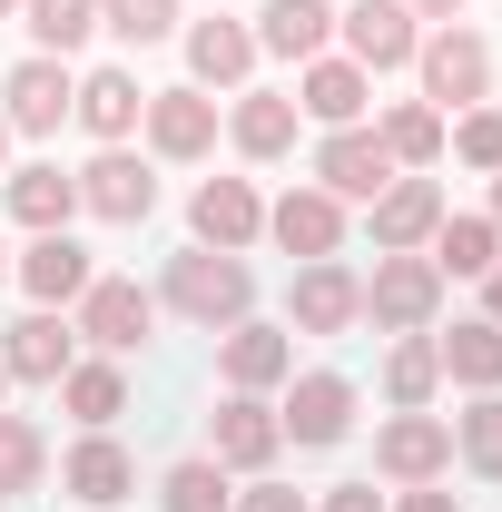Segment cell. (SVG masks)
Returning <instances> with one entry per match:
<instances>
[{"label": "cell", "mask_w": 502, "mask_h": 512, "mask_svg": "<svg viewBox=\"0 0 502 512\" xmlns=\"http://www.w3.org/2000/svg\"><path fill=\"white\" fill-rule=\"evenodd\" d=\"M20 286H30V296H40V306H79V296H89V286H99V276H89V247H79V237H40V247L20 256Z\"/></svg>", "instance_id": "obj_17"}, {"label": "cell", "mask_w": 502, "mask_h": 512, "mask_svg": "<svg viewBox=\"0 0 502 512\" xmlns=\"http://www.w3.org/2000/svg\"><path fill=\"white\" fill-rule=\"evenodd\" d=\"M306 119H325V128H355L365 119V69L355 60H306V99H296Z\"/></svg>", "instance_id": "obj_26"}, {"label": "cell", "mask_w": 502, "mask_h": 512, "mask_svg": "<svg viewBox=\"0 0 502 512\" xmlns=\"http://www.w3.org/2000/svg\"><path fill=\"white\" fill-rule=\"evenodd\" d=\"M453 444H463L473 473H493V483H502V394H483V404L463 414V434H453Z\"/></svg>", "instance_id": "obj_36"}, {"label": "cell", "mask_w": 502, "mask_h": 512, "mask_svg": "<svg viewBox=\"0 0 502 512\" xmlns=\"http://www.w3.org/2000/svg\"><path fill=\"white\" fill-rule=\"evenodd\" d=\"M493 227H502V168H493Z\"/></svg>", "instance_id": "obj_43"}, {"label": "cell", "mask_w": 502, "mask_h": 512, "mask_svg": "<svg viewBox=\"0 0 502 512\" xmlns=\"http://www.w3.org/2000/svg\"><path fill=\"white\" fill-rule=\"evenodd\" d=\"M315 188H325V197H384V188H394L384 128H335V138L315 148Z\"/></svg>", "instance_id": "obj_4"}, {"label": "cell", "mask_w": 502, "mask_h": 512, "mask_svg": "<svg viewBox=\"0 0 502 512\" xmlns=\"http://www.w3.org/2000/svg\"><path fill=\"white\" fill-rule=\"evenodd\" d=\"M99 30H119L128 50H148V40L178 30V0H99Z\"/></svg>", "instance_id": "obj_35"}, {"label": "cell", "mask_w": 502, "mask_h": 512, "mask_svg": "<svg viewBox=\"0 0 502 512\" xmlns=\"http://www.w3.org/2000/svg\"><path fill=\"white\" fill-rule=\"evenodd\" d=\"M345 50H355V69H404L424 50V30H414L404 0H355L345 10Z\"/></svg>", "instance_id": "obj_9"}, {"label": "cell", "mask_w": 502, "mask_h": 512, "mask_svg": "<svg viewBox=\"0 0 502 512\" xmlns=\"http://www.w3.org/2000/svg\"><path fill=\"white\" fill-rule=\"evenodd\" d=\"M325 512H384V493H375V483H335V493H325Z\"/></svg>", "instance_id": "obj_39"}, {"label": "cell", "mask_w": 502, "mask_h": 512, "mask_svg": "<svg viewBox=\"0 0 502 512\" xmlns=\"http://www.w3.org/2000/svg\"><path fill=\"white\" fill-rule=\"evenodd\" d=\"M158 503L168 512H227L237 493H227V463H178L168 483H158Z\"/></svg>", "instance_id": "obj_34"}, {"label": "cell", "mask_w": 502, "mask_h": 512, "mask_svg": "<svg viewBox=\"0 0 502 512\" xmlns=\"http://www.w3.org/2000/svg\"><path fill=\"white\" fill-rule=\"evenodd\" d=\"M453 158H463V168H502V109H463Z\"/></svg>", "instance_id": "obj_37"}, {"label": "cell", "mask_w": 502, "mask_h": 512, "mask_svg": "<svg viewBox=\"0 0 502 512\" xmlns=\"http://www.w3.org/2000/svg\"><path fill=\"white\" fill-rule=\"evenodd\" d=\"M148 325H158V306H148V286H128V276H99V286L79 296V335L109 345V355H138Z\"/></svg>", "instance_id": "obj_7"}, {"label": "cell", "mask_w": 502, "mask_h": 512, "mask_svg": "<svg viewBox=\"0 0 502 512\" xmlns=\"http://www.w3.org/2000/svg\"><path fill=\"white\" fill-rule=\"evenodd\" d=\"M0 148H10V119H0Z\"/></svg>", "instance_id": "obj_45"}, {"label": "cell", "mask_w": 502, "mask_h": 512, "mask_svg": "<svg viewBox=\"0 0 502 512\" xmlns=\"http://www.w3.org/2000/svg\"><path fill=\"white\" fill-rule=\"evenodd\" d=\"M0 99H10L0 119L20 128V138H50V128L69 119V99H79V79H69V60H50V50H40V60H20L10 79H0Z\"/></svg>", "instance_id": "obj_5"}, {"label": "cell", "mask_w": 502, "mask_h": 512, "mask_svg": "<svg viewBox=\"0 0 502 512\" xmlns=\"http://www.w3.org/2000/svg\"><path fill=\"white\" fill-rule=\"evenodd\" d=\"M394 512H463V503H453V493H424V483H414V493H404Z\"/></svg>", "instance_id": "obj_40"}, {"label": "cell", "mask_w": 502, "mask_h": 512, "mask_svg": "<svg viewBox=\"0 0 502 512\" xmlns=\"http://www.w3.org/2000/svg\"><path fill=\"white\" fill-rule=\"evenodd\" d=\"M276 444H286V434H276V414H266L256 394H227V404H217V463H227V473H266Z\"/></svg>", "instance_id": "obj_18"}, {"label": "cell", "mask_w": 502, "mask_h": 512, "mask_svg": "<svg viewBox=\"0 0 502 512\" xmlns=\"http://www.w3.org/2000/svg\"><path fill=\"white\" fill-rule=\"evenodd\" d=\"M384 148H394V168H434L443 158V109H394L384 119Z\"/></svg>", "instance_id": "obj_33"}, {"label": "cell", "mask_w": 502, "mask_h": 512, "mask_svg": "<svg viewBox=\"0 0 502 512\" xmlns=\"http://www.w3.org/2000/svg\"><path fill=\"white\" fill-rule=\"evenodd\" d=\"M345 424H355V384L345 375H306L296 394H286V414H276V434H296L306 453L345 444Z\"/></svg>", "instance_id": "obj_10"}, {"label": "cell", "mask_w": 502, "mask_h": 512, "mask_svg": "<svg viewBox=\"0 0 502 512\" xmlns=\"http://www.w3.org/2000/svg\"><path fill=\"white\" fill-rule=\"evenodd\" d=\"M69 119L89 128V138H109V148H119L128 128L148 119V89H138L128 69H89V79H79V99H69Z\"/></svg>", "instance_id": "obj_16"}, {"label": "cell", "mask_w": 502, "mask_h": 512, "mask_svg": "<svg viewBox=\"0 0 502 512\" xmlns=\"http://www.w3.org/2000/svg\"><path fill=\"white\" fill-rule=\"evenodd\" d=\"M404 10H414V20H453L463 0H404Z\"/></svg>", "instance_id": "obj_41"}, {"label": "cell", "mask_w": 502, "mask_h": 512, "mask_svg": "<svg viewBox=\"0 0 502 512\" xmlns=\"http://www.w3.org/2000/svg\"><path fill=\"white\" fill-rule=\"evenodd\" d=\"M20 10H30V40H40L50 60H69V50L99 30V0H20Z\"/></svg>", "instance_id": "obj_30"}, {"label": "cell", "mask_w": 502, "mask_h": 512, "mask_svg": "<svg viewBox=\"0 0 502 512\" xmlns=\"http://www.w3.org/2000/svg\"><path fill=\"white\" fill-rule=\"evenodd\" d=\"M40 434L20 424V414H0V503H20V493H40Z\"/></svg>", "instance_id": "obj_32"}, {"label": "cell", "mask_w": 502, "mask_h": 512, "mask_svg": "<svg viewBox=\"0 0 502 512\" xmlns=\"http://www.w3.org/2000/svg\"><path fill=\"white\" fill-rule=\"evenodd\" d=\"M375 463L394 473V483H434L443 463H453V424H434V414H394L375 434Z\"/></svg>", "instance_id": "obj_14"}, {"label": "cell", "mask_w": 502, "mask_h": 512, "mask_svg": "<svg viewBox=\"0 0 502 512\" xmlns=\"http://www.w3.org/2000/svg\"><path fill=\"white\" fill-rule=\"evenodd\" d=\"M434 375H443V355L424 345V335H404V345L384 355V394H394V414H424V394H434Z\"/></svg>", "instance_id": "obj_31"}, {"label": "cell", "mask_w": 502, "mask_h": 512, "mask_svg": "<svg viewBox=\"0 0 502 512\" xmlns=\"http://www.w3.org/2000/svg\"><path fill=\"white\" fill-rule=\"evenodd\" d=\"M434 355H443V375H453V384H473V394H502V325H493V316L453 325Z\"/></svg>", "instance_id": "obj_25"}, {"label": "cell", "mask_w": 502, "mask_h": 512, "mask_svg": "<svg viewBox=\"0 0 502 512\" xmlns=\"http://www.w3.org/2000/svg\"><path fill=\"white\" fill-rule=\"evenodd\" d=\"M0 276H10V256H0Z\"/></svg>", "instance_id": "obj_46"}, {"label": "cell", "mask_w": 502, "mask_h": 512, "mask_svg": "<svg viewBox=\"0 0 502 512\" xmlns=\"http://www.w3.org/2000/svg\"><path fill=\"white\" fill-rule=\"evenodd\" d=\"M0 365H10L20 384H60V375H69V325L50 316V306H40V316H20V325H10V345H0Z\"/></svg>", "instance_id": "obj_20"}, {"label": "cell", "mask_w": 502, "mask_h": 512, "mask_svg": "<svg viewBox=\"0 0 502 512\" xmlns=\"http://www.w3.org/2000/svg\"><path fill=\"white\" fill-rule=\"evenodd\" d=\"M247 296H256V276H247V256H227V247H188V256H168V306L188 325H247Z\"/></svg>", "instance_id": "obj_1"}, {"label": "cell", "mask_w": 502, "mask_h": 512, "mask_svg": "<svg viewBox=\"0 0 502 512\" xmlns=\"http://www.w3.org/2000/svg\"><path fill=\"white\" fill-rule=\"evenodd\" d=\"M286 365H296V345H286L276 325H227V384H237V394L286 384Z\"/></svg>", "instance_id": "obj_24"}, {"label": "cell", "mask_w": 502, "mask_h": 512, "mask_svg": "<svg viewBox=\"0 0 502 512\" xmlns=\"http://www.w3.org/2000/svg\"><path fill=\"white\" fill-rule=\"evenodd\" d=\"M227 512H306V493H286V483H256V493H237Z\"/></svg>", "instance_id": "obj_38"}, {"label": "cell", "mask_w": 502, "mask_h": 512, "mask_svg": "<svg viewBox=\"0 0 502 512\" xmlns=\"http://www.w3.org/2000/svg\"><path fill=\"white\" fill-rule=\"evenodd\" d=\"M60 404L89 424V434H109V424L128 414V384H119V365H69V375H60Z\"/></svg>", "instance_id": "obj_29"}, {"label": "cell", "mask_w": 502, "mask_h": 512, "mask_svg": "<svg viewBox=\"0 0 502 512\" xmlns=\"http://www.w3.org/2000/svg\"><path fill=\"white\" fill-rule=\"evenodd\" d=\"M434 227H443V188L434 178H394V188L375 197V247L384 256H414Z\"/></svg>", "instance_id": "obj_15"}, {"label": "cell", "mask_w": 502, "mask_h": 512, "mask_svg": "<svg viewBox=\"0 0 502 512\" xmlns=\"http://www.w3.org/2000/svg\"><path fill=\"white\" fill-rule=\"evenodd\" d=\"M493 256H502L493 217H443L434 227V276H493Z\"/></svg>", "instance_id": "obj_28"}, {"label": "cell", "mask_w": 502, "mask_h": 512, "mask_svg": "<svg viewBox=\"0 0 502 512\" xmlns=\"http://www.w3.org/2000/svg\"><path fill=\"white\" fill-rule=\"evenodd\" d=\"M148 148L158 158H207L217 148V99L207 89H158L148 99Z\"/></svg>", "instance_id": "obj_13"}, {"label": "cell", "mask_w": 502, "mask_h": 512, "mask_svg": "<svg viewBox=\"0 0 502 512\" xmlns=\"http://www.w3.org/2000/svg\"><path fill=\"white\" fill-rule=\"evenodd\" d=\"M443 306V276H434V256H384L375 266V286H365V316L394 325V335H424Z\"/></svg>", "instance_id": "obj_3"}, {"label": "cell", "mask_w": 502, "mask_h": 512, "mask_svg": "<svg viewBox=\"0 0 502 512\" xmlns=\"http://www.w3.org/2000/svg\"><path fill=\"white\" fill-rule=\"evenodd\" d=\"M483 286H493V325H502V256H493V276H483Z\"/></svg>", "instance_id": "obj_42"}, {"label": "cell", "mask_w": 502, "mask_h": 512, "mask_svg": "<svg viewBox=\"0 0 502 512\" xmlns=\"http://www.w3.org/2000/svg\"><path fill=\"white\" fill-rule=\"evenodd\" d=\"M188 227H197V247H256V237H266V207H256V188L247 178H207V188H197V207H188Z\"/></svg>", "instance_id": "obj_11"}, {"label": "cell", "mask_w": 502, "mask_h": 512, "mask_svg": "<svg viewBox=\"0 0 502 512\" xmlns=\"http://www.w3.org/2000/svg\"><path fill=\"white\" fill-rule=\"evenodd\" d=\"M0 384H10V365H0Z\"/></svg>", "instance_id": "obj_47"}, {"label": "cell", "mask_w": 502, "mask_h": 512, "mask_svg": "<svg viewBox=\"0 0 502 512\" xmlns=\"http://www.w3.org/2000/svg\"><path fill=\"white\" fill-rule=\"evenodd\" d=\"M325 40H335L325 0H266L256 10V50H276V60H325Z\"/></svg>", "instance_id": "obj_19"}, {"label": "cell", "mask_w": 502, "mask_h": 512, "mask_svg": "<svg viewBox=\"0 0 502 512\" xmlns=\"http://www.w3.org/2000/svg\"><path fill=\"white\" fill-rule=\"evenodd\" d=\"M128 483H138V463H128L109 434H89V444L60 463V493H79V503H128Z\"/></svg>", "instance_id": "obj_23"}, {"label": "cell", "mask_w": 502, "mask_h": 512, "mask_svg": "<svg viewBox=\"0 0 502 512\" xmlns=\"http://www.w3.org/2000/svg\"><path fill=\"white\" fill-rule=\"evenodd\" d=\"M414 69H424V99L434 109H483V89H493V50L473 30H453V20L414 50Z\"/></svg>", "instance_id": "obj_2"}, {"label": "cell", "mask_w": 502, "mask_h": 512, "mask_svg": "<svg viewBox=\"0 0 502 512\" xmlns=\"http://www.w3.org/2000/svg\"><path fill=\"white\" fill-rule=\"evenodd\" d=\"M266 237H276V247L286 256H335L345 247V197H325V188H286L276 197V207H266Z\"/></svg>", "instance_id": "obj_8"}, {"label": "cell", "mask_w": 502, "mask_h": 512, "mask_svg": "<svg viewBox=\"0 0 502 512\" xmlns=\"http://www.w3.org/2000/svg\"><path fill=\"white\" fill-rule=\"evenodd\" d=\"M227 128H237V148H247V158H286V148H296V99H276V89H247Z\"/></svg>", "instance_id": "obj_27"}, {"label": "cell", "mask_w": 502, "mask_h": 512, "mask_svg": "<svg viewBox=\"0 0 502 512\" xmlns=\"http://www.w3.org/2000/svg\"><path fill=\"white\" fill-rule=\"evenodd\" d=\"M188 69L207 79V89H237V79L256 69V30L247 20H197L188 30Z\"/></svg>", "instance_id": "obj_21"}, {"label": "cell", "mask_w": 502, "mask_h": 512, "mask_svg": "<svg viewBox=\"0 0 502 512\" xmlns=\"http://www.w3.org/2000/svg\"><path fill=\"white\" fill-rule=\"evenodd\" d=\"M79 207H89V217H109V227H138V217L158 207V178H148L128 148H99V158L79 168Z\"/></svg>", "instance_id": "obj_6"}, {"label": "cell", "mask_w": 502, "mask_h": 512, "mask_svg": "<svg viewBox=\"0 0 502 512\" xmlns=\"http://www.w3.org/2000/svg\"><path fill=\"white\" fill-rule=\"evenodd\" d=\"M286 306H296L306 335H345V325L365 316V286H355L335 256H315V266H296V296H286Z\"/></svg>", "instance_id": "obj_12"}, {"label": "cell", "mask_w": 502, "mask_h": 512, "mask_svg": "<svg viewBox=\"0 0 502 512\" xmlns=\"http://www.w3.org/2000/svg\"><path fill=\"white\" fill-rule=\"evenodd\" d=\"M10 10H20V0H0V20H10Z\"/></svg>", "instance_id": "obj_44"}, {"label": "cell", "mask_w": 502, "mask_h": 512, "mask_svg": "<svg viewBox=\"0 0 502 512\" xmlns=\"http://www.w3.org/2000/svg\"><path fill=\"white\" fill-rule=\"evenodd\" d=\"M10 217H20L30 237H60L69 217H79V178H60V168H20V178H10Z\"/></svg>", "instance_id": "obj_22"}]
</instances>
